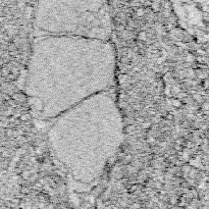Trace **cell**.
<instances>
[{
	"mask_svg": "<svg viewBox=\"0 0 209 209\" xmlns=\"http://www.w3.org/2000/svg\"><path fill=\"white\" fill-rule=\"evenodd\" d=\"M115 67L110 40L39 35L33 43L26 79L33 114L51 120L85 99L112 89Z\"/></svg>",
	"mask_w": 209,
	"mask_h": 209,
	"instance_id": "cell-1",
	"label": "cell"
},
{
	"mask_svg": "<svg viewBox=\"0 0 209 209\" xmlns=\"http://www.w3.org/2000/svg\"><path fill=\"white\" fill-rule=\"evenodd\" d=\"M47 140L72 178L90 185L120 148L123 122L112 89L97 93L49 120Z\"/></svg>",
	"mask_w": 209,
	"mask_h": 209,
	"instance_id": "cell-2",
	"label": "cell"
},
{
	"mask_svg": "<svg viewBox=\"0 0 209 209\" xmlns=\"http://www.w3.org/2000/svg\"><path fill=\"white\" fill-rule=\"evenodd\" d=\"M34 24L39 35L110 40L112 33L105 0H38Z\"/></svg>",
	"mask_w": 209,
	"mask_h": 209,
	"instance_id": "cell-3",
	"label": "cell"
}]
</instances>
